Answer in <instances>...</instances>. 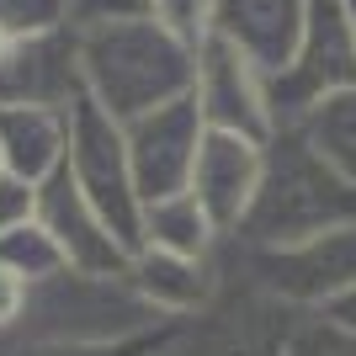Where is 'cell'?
Instances as JSON below:
<instances>
[{"mask_svg":"<svg viewBox=\"0 0 356 356\" xmlns=\"http://www.w3.org/2000/svg\"><path fill=\"white\" fill-rule=\"evenodd\" d=\"M74 64H80V96H90L112 122H134L154 106L181 102L192 96L197 80V48L144 11L80 22Z\"/></svg>","mask_w":356,"mask_h":356,"instance_id":"cell-1","label":"cell"},{"mask_svg":"<svg viewBox=\"0 0 356 356\" xmlns=\"http://www.w3.org/2000/svg\"><path fill=\"white\" fill-rule=\"evenodd\" d=\"M346 223H356V192L319 160V149L303 138L298 122H277L271 138L261 144L255 197L229 239L234 245H298V239L330 234Z\"/></svg>","mask_w":356,"mask_h":356,"instance_id":"cell-2","label":"cell"},{"mask_svg":"<svg viewBox=\"0 0 356 356\" xmlns=\"http://www.w3.org/2000/svg\"><path fill=\"white\" fill-rule=\"evenodd\" d=\"M165 330L160 314H149L122 277H86V271H54L32 282L27 314L16 325L11 346H80V341H128Z\"/></svg>","mask_w":356,"mask_h":356,"instance_id":"cell-3","label":"cell"},{"mask_svg":"<svg viewBox=\"0 0 356 356\" xmlns=\"http://www.w3.org/2000/svg\"><path fill=\"white\" fill-rule=\"evenodd\" d=\"M218 261L255 293L277 298L282 309H330L346 287H356V223L298 245H234L218 239Z\"/></svg>","mask_w":356,"mask_h":356,"instance_id":"cell-4","label":"cell"},{"mask_svg":"<svg viewBox=\"0 0 356 356\" xmlns=\"http://www.w3.org/2000/svg\"><path fill=\"white\" fill-rule=\"evenodd\" d=\"M70 154H64V170L70 181L80 186L90 208L106 218V229L138 250V186H134V170H128V144H122V122H112L90 96H74L70 102Z\"/></svg>","mask_w":356,"mask_h":356,"instance_id":"cell-5","label":"cell"},{"mask_svg":"<svg viewBox=\"0 0 356 356\" xmlns=\"http://www.w3.org/2000/svg\"><path fill=\"white\" fill-rule=\"evenodd\" d=\"M356 90V43L341 16V0H309L303 38L293 59L277 74H266V102L277 122H303L319 102Z\"/></svg>","mask_w":356,"mask_h":356,"instance_id":"cell-6","label":"cell"},{"mask_svg":"<svg viewBox=\"0 0 356 356\" xmlns=\"http://www.w3.org/2000/svg\"><path fill=\"white\" fill-rule=\"evenodd\" d=\"M298 309H282L277 298L255 293L245 277L218 261V293L197 319L176 325V351L181 356H287V319Z\"/></svg>","mask_w":356,"mask_h":356,"instance_id":"cell-7","label":"cell"},{"mask_svg":"<svg viewBox=\"0 0 356 356\" xmlns=\"http://www.w3.org/2000/svg\"><path fill=\"white\" fill-rule=\"evenodd\" d=\"M202 134H208V128H202V112H197L192 96H181V102H170V106H154L144 118L122 122V144H128V170H134L138 202L186 192Z\"/></svg>","mask_w":356,"mask_h":356,"instance_id":"cell-8","label":"cell"},{"mask_svg":"<svg viewBox=\"0 0 356 356\" xmlns=\"http://www.w3.org/2000/svg\"><path fill=\"white\" fill-rule=\"evenodd\" d=\"M192 102L202 112V128L213 134H239L266 144L277 118H271L266 102V74L245 64L229 43L218 38H202L197 43V80H192Z\"/></svg>","mask_w":356,"mask_h":356,"instance_id":"cell-9","label":"cell"},{"mask_svg":"<svg viewBox=\"0 0 356 356\" xmlns=\"http://www.w3.org/2000/svg\"><path fill=\"white\" fill-rule=\"evenodd\" d=\"M38 223H43V234L59 245L64 266L70 271H86V277H122L128 271V245H122L106 218L90 208L80 186L70 181V170H54V176L38 186Z\"/></svg>","mask_w":356,"mask_h":356,"instance_id":"cell-10","label":"cell"},{"mask_svg":"<svg viewBox=\"0 0 356 356\" xmlns=\"http://www.w3.org/2000/svg\"><path fill=\"white\" fill-rule=\"evenodd\" d=\"M255 181H261V144L239 134H202L192 160V181L186 192L197 197V208L208 213V223L218 229V239H229L245 218L255 197Z\"/></svg>","mask_w":356,"mask_h":356,"instance_id":"cell-11","label":"cell"},{"mask_svg":"<svg viewBox=\"0 0 356 356\" xmlns=\"http://www.w3.org/2000/svg\"><path fill=\"white\" fill-rule=\"evenodd\" d=\"M122 282L149 314H160L165 325H186L213 303L218 293V255H170V250H144L128 255Z\"/></svg>","mask_w":356,"mask_h":356,"instance_id":"cell-12","label":"cell"},{"mask_svg":"<svg viewBox=\"0 0 356 356\" xmlns=\"http://www.w3.org/2000/svg\"><path fill=\"white\" fill-rule=\"evenodd\" d=\"M303 16H309V0H213L208 38L229 43L261 74H277L303 38Z\"/></svg>","mask_w":356,"mask_h":356,"instance_id":"cell-13","label":"cell"},{"mask_svg":"<svg viewBox=\"0 0 356 356\" xmlns=\"http://www.w3.org/2000/svg\"><path fill=\"white\" fill-rule=\"evenodd\" d=\"M80 96V64H74V27L48 38H22L0 54V106H54L70 112Z\"/></svg>","mask_w":356,"mask_h":356,"instance_id":"cell-14","label":"cell"},{"mask_svg":"<svg viewBox=\"0 0 356 356\" xmlns=\"http://www.w3.org/2000/svg\"><path fill=\"white\" fill-rule=\"evenodd\" d=\"M70 154V118L54 106H0V165L6 176L43 186Z\"/></svg>","mask_w":356,"mask_h":356,"instance_id":"cell-15","label":"cell"},{"mask_svg":"<svg viewBox=\"0 0 356 356\" xmlns=\"http://www.w3.org/2000/svg\"><path fill=\"white\" fill-rule=\"evenodd\" d=\"M138 245L144 250H170V255H218V229L197 208L192 192L154 197L138 213Z\"/></svg>","mask_w":356,"mask_h":356,"instance_id":"cell-16","label":"cell"},{"mask_svg":"<svg viewBox=\"0 0 356 356\" xmlns=\"http://www.w3.org/2000/svg\"><path fill=\"white\" fill-rule=\"evenodd\" d=\"M298 128H303V138L319 149V160L356 192V90H341V96L319 102Z\"/></svg>","mask_w":356,"mask_h":356,"instance_id":"cell-17","label":"cell"},{"mask_svg":"<svg viewBox=\"0 0 356 356\" xmlns=\"http://www.w3.org/2000/svg\"><path fill=\"white\" fill-rule=\"evenodd\" d=\"M287 356H356V330H346L341 319H330L325 309H298L287 319Z\"/></svg>","mask_w":356,"mask_h":356,"instance_id":"cell-18","label":"cell"},{"mask_svg":"<svg viewBox=\"0 0 356 356\" xmlns=\"http://www.w3.org/2000/svg\"><path fill=\"white\" fill-rule=\"evenodd\" d=\"M0 266L22 271L27 282H43L54 271H64V255H59V245L43 234V223L32 218V223H22V229H11V234H0Z\"/></svg>","mask_w":356,"mask_h":356,"instance_id":"cell-19","label":"cell"},{"mask_svg":"<svg viewBox=\"0 0 356 356\" xmlns=\"http://www.w3.org/2000/svg\"><path fill=\"white\" fill-rule=\"evenodd\" d=\"M74 27L70 0H0V32L22 43V38H48V32Z\"/></svg>","mask_w":356,"mask_h":356,"instance_id":"cell-20","label":"cell"},{"mask_svg":"<svg viewBox=\"0 0 356 356\" xmlns=\"http://www.w3.org/2000/svg\"><path fill=\"white\" fill-rule=\"evenodd\" d=\"M176 325L149 330V335H128V341H80V346H11L16 356H154L160 346H170Z\"/></svg>","mask_w":356,"mask_h":356,"instance_id":"cell-21","label":"cell"},{"mask_svg":"<svg viewBox=\"0 0 356 356\" xmlns=\"http://www.w3.org/2000/svg\"><path fill=\"white\" fill-rule=\"evenodd\" d=\"M144 16H154L165 32H176L181 43H202L213 27V0H144Z\"/></svg>","mask_w":356,"mask_h":356,"instance_id":"cell-22","label":"cell"},{"mask_svg":"<svg viewBox=\"0 0 356 356\" xmlns=\"http://www.w3.org/2000/svg\"><path fill=\"white\" fill-rule=\"evenodd\" d=\"M32 218H38V186H27L16 176H0V234H11V229H22Z\"/></svg>","mask_w":356,"mask_h":356,"instance_id":"cell-23","label":"cell"},{"mask_svg":"<svg viewBox=\"0 0 356 356\" xmlns=\"http://www.w3.org/2000/svg\"><path fill=\"white\" fill-rule=\"evenodd\" d=\"M27 293H32V282L22 271L0 266V346H11L16 325H22V314H27Z\"/></svg>","mask_w":356,"mask_h":356,"instance_id":"cell-24","label":"cell"},{"mask_svg":"<svg viewBox=\"0 0 356 356\" xmlns=\"http://www.w3.org/2000/svg\"><path fill=\"white\" fill-rule=\"evenodd\" d=\"M70 11H74V27H80V22H102V16L144 11V0H70Z\"/></svg>","mask_w":356,"mask_h":356,"instance_id":"cell-25","label":"cell"},{"mask_svg":"<svg viewBox=\"0 0 356 356\" xmlns=\"http://www.w3.org/2000/svg\"><path fill=\"white\" fill-rule=\"evenodd\" d=\"M325 314H330V319H341L346 330H356V287H346V293L335 298V303H330Z\"/></svg>","mask_w":356,"mask_h":356,"instance_id":"cell-26","label":"cell"},{"mask_svg":"<svg viewBox=\"0 0 356 356\" xmlns=\"http://www.w3.org/2000/svg\"><path fill=\"white\" fill-rule=\"evenodd\" d=\"M341 16H346V27H351V43H356V0H341Z\"/></svg>","mask_w":356,"mask_h":356,"instance_id":"cell-27","label":"cell"},{"mask_svg":"<svg viewBox=\"0 0 356 356\" xmlns=\"http://www.w3.org/2000/svg\"><path fill=\"white\" fill-rule=\"evenodd\" d=\"M154 356H181V351H176V335H170V346H160Z\"/></svg>","mask_w":356,"mask_h":356,"instance_id":"cell-28","label":"cell"},{"mask_svg":"<svg viewBox=\"0 0 356 356\" xmlns=\"http://www.w3.org/2000/svg\"><path fill=\"white\" fill-rule=\"evenodd\" d=\"M6 48H11V38H6V32H0V54H6Z\"/></svg>","mask_w":356,"mask_h":356,"instance_id":"cell-29","label":"cell"},{"mask_svg":"<svg viewBox=\"0 0 356 356\" xmlns=\"http://www.w3.org/2000/svg\"><path fill=\"white\" fill-rule=\"evenodd\" d=\"M0 356H16V351H11V346H0Z\"/></svg>","mask_w":356,"mask_h":356,"instance_id":"cell-30","label":"cell"},{"mask_svg":"<svg viewBox=\"0 0 356 356\" xmlns=\"http://www.w3.org/2000/svg\"><path fill=\"white\" fill-rule=\"evenodd\" d=\"M0 176H6V165H0Z\"/></svg>","mask_w":356,"mask_h":356,"instance_id":"cell-31","label":"cell"}]
</instances>
